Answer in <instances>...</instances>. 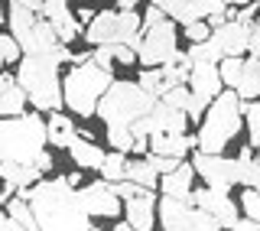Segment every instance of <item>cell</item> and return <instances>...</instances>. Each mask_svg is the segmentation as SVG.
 Returning <instances> with one entry per match:
<instances>
[{
	"mask_svg": "<svg viewBox=\"0 0 260 231\" xmlns=\"http://www.w3.org/2000/svg\"><path fill=\"white\" fill-rule=\"evenodd\" d=\"M23 202H29L39 231H91V218L78 202V189L69 176L39 179L32 189H16Z\"/></svg>",
	"mask_w": 260,
	"mask_h": 231,
	"instance_id": "obj_1",
	"label": "cell"
},
{
	"mask_svg": "<svg viewBox=\"0 0 260 231\" xmlns=\"http://www.w3.org/2000/svg\"><path fill=\"white\" fill-rule=\"evenodd\" d=\"M72 55H75V52L59 43L52 52H46V55H23V59H20L16 81H20V88L26 92V101L36 111L55 114V111L65 108L59 69H62V62H72Z\"/></svg>",
	"mask_w": 260,
	"mask_h": 231,
	"instance_id": "obj_2",
	"label": "cell"
},
{
	"mask_svg": "<svg viewBox=\"0 0 260 231\" xmlns=\"http://www.w3.org/2000/svg\"><path fill=\"white\" fill-rule=\"evenodd\" d=\"M159 98H153L146 88H140V81H117L104 92V98L98 101V118L104 121V127H124L130 130L137 121H143L153 111Z\"/></svg>",
	"mask_w": 260,
	"mask_h": 231,
	"instance_id": "obj_3",
	"label": "cell"
},
{
	"mask_svg": "<svg viewBox=\"0 0 260 231\" xmlns=\"http://www.w3.org/2000/svg\"><path fill=\"white\" fill-rule=\"evenodd\" d=\"M46 143V121L39 118V111L20 114V118H0V163H36Z\"/></svg>",
	"mask_w": 260,
	"mask_h": 231,
	"instance_id": "obj_4",
	"label": "cell"
},
{
	"mask_svg": "<svg viewBox=\"0 0 260 231\" xmlns=\"http://www.w3.org/2000/svg\"><path fill=\"white\" fill-rule=\"evenodd\" d=\"M241 95L224 88L215 101L208 104V114L202 118L199 127V153H224V147L234 140V134L244 124V111H241Z\"/></svg>",
	"mask_w": 260,
	"mask_h": 231,
	"instance_id": "obj_5",
	"label": "cell"
},
{
	"mask_svg": "<svg viewBox=\"0 0 260 231\" xmlns=\"http://www.w3.org/2000/svg\"><path fill=\"white\" fill-rule=\"evenodd\" d=\"M114 85V72L101 69L94 62H85V65H75L69 75L62 78V101L65 108L78 118H94L98 111V101L104 98V92Z\"/></svg>",
	"mask_w": 260,
	"mask_h": 231,
	"instance_id": "obj_6",
	"label": "cell"
},
{
	"mask_svg": "<svg viewBox=\"0 0 260 231\" xmlns=\"http://www.w3.org/2000/svg\"><path fill=\"white\" fill-rule=\"evenodd\" d=\"M192 169L205 179L208 189L215 192H231L234 186H250V172H254V147H244L238 160L221 153H195Z\"/></svg>",
	"mask_w": 260,
	"mask_h": 231,
	"instance_id": "obj_7",
	"label": "cell"
},
{
	"mask_svg": "<svg viewBox=\"0 0 260 231\" xmlns=\"http://www.w3.org/2000/svg\"><path fill=\"white\" fill-rule=\"evenodd\" d=\"M143 16L137 10H98L88 23L85 39L91 46H134L140 43Z\"/></svg>",
	"mask_w": 260,
	"mask_h": 231,
	"instance_id": "obj_8",
	"label": "cell"
},
{
	"mask_svg": "<svg viewBox=\"0 0 260 231\" xmlns=\"http://www.w3.org/2000/svg\"><path fill=\"white\" fill-rule=\"evenodd\" d=\"M7 20H10V36L16 39V46L26 55H46L59 46V36H55V30L49 26V20L43 13H32V10L10 0Z\"/></svg>",
	"mask_w": 260,
	"mask_h": 231,
	"instance_id": "obj_9",
	"label": "cell"
},
{
	"mask_svg": "<svg viewBox=\"0 0 260 231\" xmlns=\"http://www.w3.org/2000/svg\"><path fill=\"white\" fill-rule=\"evenodd\" d=\"M156 215H159L162 231H221L208 212L195 209L192 199H169V195H162L156 202Z\"/></svg>",
	"mask_w": 260,
	"mask_h": 231,
	"instance_id": "obj_10",
	"label": "cell"
},
{
	"mask_svg": "<svg viewBox=\"0 0 260 231\" xmlns=\"http://www.w3.org/2000/svg\"><path fill=\"white\" fill-rule=\"evenodd\" d=\"M179 52V43H176V23L169 20H159L156 26H146L140 33V43H137V62H143L146 69H159V65L173 62V55Z\"/></svg>",
	"mask_w": 260,
	"mask_h": 231,
	"instance_id": "obj_11",
	"label": "cell"
},
{
	"mask_svg": "<svg viewBox=\"0 0 260 231\" xmlns=\"http://www.w3.org/2000/svg\"><path fill=\"white\" fill-rule=\"evenodd\" d=\"M78 202H81V209L88 212V218H117L120 212H124V202L117 199V192H114L111 183H104V179H98L91 186H81Z\"/></svg>",
	"mask_w": 260,
	"mask_h": 231,
	"instance_id": "obj_12",
	"label": "cell"
},
{
	"mask_svg": "<svg viewBox=\"0 0 260 231\" xmlns=\"http://www.w3.org/2000/svg\"><path fill=\"white\" fill-rule=\"evenodd\" d=\"M192 205L202 212H208L211 218L218 221V228H234V221H238V205L231 202V195L228 192H215V189H195L192 192Z\"/></svg>",
	"mask_w": 260,
	"mask_h": 231,
	"instance_id": "obj_13",
	"label": "cell"
},
{
	"mask_svg": "<svg viewBox=\"0 0 260 231\" xmlns=\"http://www.w3.org/2000/svg\"><path fill=\"white\" fill-rule=\"evenodd\" d=\"M189 92H192V98L202 104V108H208V101H215V98L224 92L221 75H218V65H208V62L192 65V72H189Z\"/></svg>",
	"mask_w": 260,
	"mask_h": 231,
	"instance_id": "obj_14",
	"label": "cell"
},
{
	"mask_svg": "<svg viewBox=\"0 0 260 231\" xmlns=\"http://www.w3.org/2000/svg\"><path fill=\"white\" fill-rule=\"evenodd\" d=\"M211 43L221 49L224 59H238V55L247 52V46H250V26H244L238 20H228V23L211 30Z\"/></svg>",
	"mask_w": 260,
	"mask_h": 231,
	"instance_id": "obj_15",
	"label": "cell"
},
{
	"mask_svg": "<svg viewBox=\"0 0 260 231\" xmlns=\"http://www.w3.org/2000/svg\"><path fill=\"white\" fill-rule=\"evenodd\" d=\"M43 16L49 20V26L55 30V36H59V43H72V39L78 36V16L69 10V0H46L43 4Z\"/></svg>",
	"mask_w": 260,
	"mask_h": 231,
	"instance_id": "obj_16",
	"label": "cell"
},
{
	"mask_svg": "<svg viewBox=\"0 0 260 231\" xmlns=\"http://www.w3.org/2000/svg\"><path fill=\"white\" fill-rule=\"evenodd\" d=\"M124 215H127V225L134 231H153V221H156V195L146 189L137 199H127Z\"/></svg>",
	"mask_w": 260,
	"mask_h": 231,
	"instance_id": "obj_17",
	"label": "cell"
},
{
	"mask_svg": "<svg viewBox=\"0 0 260 231\" xmlns=\"http://www.w3.org/2000/svg\"><path fill=\"white\" fill-rule=\"evenodd\" d=\"M199 147V137L189 134H150V153L153 156H173V160H182L189 150Z\"/></svg>",
	"mask_w": 260,
	"mask_h": 231,
	"instance_id": "obj_18",
	"label": "cell"
},
{
	"mask_svg": "<svg viewBox=\"0 0 260 231\" xmlns=\"http://www.w3.org/2000/svg\"><path fill=\"white\" fill-rule=\"evenodd\" d=\"M150 134H185V127H189V118H185L182 111L169 108V104L156 101L150 111Z\"/></svg>",
	"mask_w": 260,
	"mask_h": 231,
	"instance_id": "obj_19",
	"label": "cell"
},
{
	"mask_svg": "<svg viewBox=\"0 0 260 231\" xmlns=\"http://www.w3.org/2000/svg\"><path fill=\"white\" fill-rule=\"evenodd\" d=\"M26 114V92L13 75L0 72V118H20Z\"/></svg>",
	"mask_w": 260,
	"mask_h": 231,
	"instance_id": "obj_20",
	"label": "cell"
},
{
	"mask_svg": "<svg viewBox=\"0 0 260 231\" xmlns=\"http://www.w3.org/2000/svg\"><path fill=\"white\" fill-rule=\"evenodd\" d=\"M192 179H195L192 163H179L173 172H166V176L159 179V189L169 199H192Z\"/></svg>",
	"mask_w": 260,
	"mask_h": 231,
	"instance_id": "obj_21",
	"label": "cell"
},
{
	"mask_svg": "<svg viewBox=\"0 0 260 231\" xmlns=\"http://www.w3.org/2000/svg\"><path fill=\"white\" fill-rule=\"evenodd\" d=\"M0 179L13 189H32L43 179V169H36L32 163H13V160H4L0 163Z\"/></svg>",
	"mask_w": 260,
	"mask_h": 231,
	"instance_id": "obj_22",
	"label": "cell"
},
{
	"mask_svg": "<svg viewBox=\"0 0 260 231\" xmlns=\"http://www.w3.org/2000/svg\"><path fill=\"white\" fill-rule=\"evenodd\" d=\"M69 156L78 163V169H101L104 163V150L98 143H91L88 137H75L69 143Z\"/></svg>",
	"mask_w": 260,
	"mask_h": 231,
	"instance_id": "obj_23",
	"label": "cell"
},
{
	"mask_svg": "<svg viewBox=\"0 0 260 231\" xmlns=\"http://www.w3.org/2000/svg\"><path fill=\"white\" fill-rule=\"evenodd\" d=\"M46 137H49V143H52V147H65V150H69V143L78 134H75V124H72L69 114L55 111V114H49V121H46Z\"/></svg>",
	"mask_w": 260,
	"mask_h": 231,
	"instance_id": "obj_24",
	"label": "cell"
},
{
	"mask_svg": "<svg viewBox=\"0 0 260 231\" xmlns=\"http://www.w3.org/2000/svg\"><path fill=\"white\" fill-rule=\"evenodd\" d=\"M234 92L241 95V101H257L260 98V59H244V72H241V81Z\"/></svg>",
	"mask_w": 260,
	"mask_h": 231,
	"instance_id": "obj_25",
	"label": "cell"
},
{
	"mask_svg": "<svg viewBox=\"0 0 260 231\" xmlns=\"http://www.w3.org/2000/svg\"><path fill=\"white\" fill-rule=\"evenodd\" d=\"M127 179L153 192V189H156V183H159V172H156V166H153V163L143 156V160H137V163H127Z\"/></svg>",
	"mask_w": 260,
	"mask_h": 231,
	"instance_id": "obj_26",
	"label": "cell"
},
{
	"mask_svg": "<svg viewBox=\"0 0 260 231\" xmlns=\"http://www.w3.org/2000/svg\"><path fill=\"white\" fill-rule=\"evenodd\" d=\"M101 179L104 183H120V179H127V156L124 153H117V150H111V153H104V163H101Z\"/></svg>",
	"mask_w": 260,
	"mask_h": 231,
	"instance_id": "obj_27",
	"label": "cell"
},
{
	"mask_svg": "<svg viewBox=\"0 0 260 231\" xmlns=\"http://www.w3.org/2000/svg\"><path fill=\"white\" fill-rule=\"evenodd\" d=\"M185 55H189V62H192V65H199V62L218 65V62L224 59V55H221V49L211 43V39H205V43H192V49H185Z\"/></svg>",
	"mask_w": 260,
	"mask_h": 231,
	"instance_id": "obj_28",
	"label": "cell"
},
{
	"mask_svg": "<svg viewBox=\"0 0 260 231\" xmlns=\"http://www.w3.org/2000/svg\"><path fill=\"white\" fill-rule=\"evenodd\" d=\"M241 111H244V124L250 130V147L260 153V101H244Z\"/></svg>",
	"mask_w": 260,
	"mask_h": 231,
	"instance_id": "obj_29",
	"label": "cell"
},
{
	"mask_svg": "<svg viewBox=\"0 0 260 231\" xmlns=\"http://www.w3.org/2000/svg\"><path fill=\"white\" fill-rule=\"evenodd\" d=\"M241 72H244V59L238 55V59H221L218 62V75H221V85L224 88H238V81H241Z\"/></svg>",
	"mask_w": 260,
	"mask_h": 231,
	"instance_id": "obj_30",
	"label": "cell"
},
{
	"mask_svg": "<svg viewBox=\"0 0 260 231\" xmlns=\"http://www.w3.org/2000/svg\"><path fill=\"white\" fill-rule=\"evenodd\" d=\"M159 101L169 104V108H176V111H182V114H189V108H192V92H189V85H176V88H169Z\"/></svg>",
	"mask_w": 260,
	"mask_h": 231,
	"instance_id": "obj_31",
	"label": "cell"
},
{
	"mask_svg": "<svg viewBox=\"0 0 260 231\" xmlns=\"http://www.w3.org/2000/svg\"><path fill=\"white\" fill-rule=\"evenodd\" d=\"M23 59V49L16 46V39L10 33H0V72L7 69V65H16Z\"/></svg>",
	"mask_w": 260,
	"mask_h": 231,
	"instance_id": "obj_32",
	"label": "cell"
},
{
	"mask_svg": "<svg viewBox=\"0 0 260 231\" xmlns=\"http://www.w3.org/2000/svg\"><path fill=\"white\" fill-rule=\"evenodd\" d=\"M108 143H111V150H117V153H130L134 150V134L124 127H108Z\"/></svg>",
	"mask_w": 260,
	"mask_h": 231,
	"instance_id": "obj_33",
	"label": "cell"
},
{
	"mask_svg": "<svg viewBox=\"0 0 260 231\" xmlns=\"http://www.w3.org/2000/svg\"><path fill=\"white\" fill-rule=\"evenodd\" d=\"M140 88H146L153 98H162L166 95V81H162V72L159 69H146L140 75Z\"/></svg>",
	"mask_w": 260,
	"mask_h": 231,
	"instance_id": "obj_34",
	"label": "cell"
},
{
	"mask_svg": "<svg viewBox=\"0 0 260 231\" xmlns=\"http://www.w3.org/2000/svg\"><path fill=\"white\" fill-rule=\"evenodd\" d=\"M241 209H244V218H250V221L260 225V192H257V189H244Z\"/></svg>",
	"mask_w": 260,
	"mask_h": 231,
	"instance_id": "obj_35",
	"label": "cell"
},
{
	"mask_svg": "<svg viewBox=\"0 0 260 231\" xmlns=\"http://www.w3.org/2000/svg\"><path fill=\"white\" fill-rule=\"evenodd\" d=\"M182 33H185V39H189V43H205V39H211V26H208L205 20L185 23V26H182Z\"/></svg>",
	"mask_w": 260,
	"mask_h": 231,
	"instance_id": "obj_36",
	"label": "cell"
},
{
	"mask_svg": "<svg viewBox=\"0 0 260 231\" xmlns=\"http://www.w3.org/2000/svg\"><path fill=\"white\" fill-rule=\"evenodd\" d=\"M111 189H114V192H117V199H120V202H127V199H137V195H143V192H146L143 186L130 183V179H120V183H114Z\"/></svg>",
	"mask_w": 260,
	"mask_h": 231,
	"instance_id": "obj_37",
	"label": "cell"
},
{
	"mask_svg": "<svg viewBox=\"0 0 260 231\" xmlns=\"http://www.w3.org/2000/svg\"><path fill=\"white\" fill-rule=\"evenodd\" d=\"M91 62L111 72V69H114V49H111V46H94V49H91Z\"/></svg>",
	"mask_w": 260,
	"mask_h": 231,
	"instance_id": "obj_38",
	"label": "cell"
},
{
	"mask_svg": "<svg viewBox=\"0 0 260 231\" xmlns=\"http://www.w3.org/2000/svg\"><path fill=\"white\" fill-rule=\"evenodd\" d=\"M146 160H150L153 166H156V172H159V176L173 172V169L179 166V163H182V160H173V156H153V153H146Z\"/></svg>",
	"mask_w": 260,
	"mask_h": 231,
	"instance_id": "obj_39",
	"label": "cell"
},
{
	"mask_svg": "<svg viewBox=\"0 0 260 231\" xmlns=\"http://www.w3.org/2000/svg\"><path fill=\"white\" fill-rule=\"evenodd\" d=\"M114 49V62L117 65H134L137 62V49L134 46H111Z\"/></svg>",
	"mask_w": 260,
	"mask_h": 231,
	"instance_id": "obj_40",
	"label": "cell"
},
{
	"mask_svg": "<svg viewBox=\"0 0 260 231\" xmlns=\"http://www.w3.org/2000/svg\"><path fill=\"white\" fill-rule=\"evenodd\" d=\"M254 13H257V4H247V7H241V10L234 13V20L244 23V26H250V23H254Z\"/></svg>",
	"mask_w": 260,
	"mask_h": 231,
	"instance_id": "obj_41",
	"label": "cell"
},
{
	"mask_svg": "<svg viewBox=\"0 0 260 231\" xmlns=\"http://www.w3.org/2000/svg\"><path fill=\"white\" fill-rule=\"evenodd\" d=\"M159 20H166V13H162L159 7H150V10L143 13V30H146V26H156Z\"/></svg>",
	"mask_w": 260,
	"mask_h": 231,
	"instance_id": "obj_42",
	"label": "cell"
},
{
	"mask_svg": "<svg viewBox=\"0 0 260 231\" xmlns=\"http://www.w3.org/2000/svg\"><path fill=\"white\" fill-rule=\"evenodd\" d=\"M247 52L254 55V59H260V26H257V23L250 26V46H247Z\"/></svg>",
	"mask_w": 260,
	"mask_h": 231,
	"instance_id": "obj_43",
	"label": "cell"
},
{
	"mask_svg": "<svg viewBox=\"0 0 260 231\" xmlns=\"http://www.w3.org/2000/svg\"><path fill=\"white\" fill-rule=\"evenodd\" d=\"M32 166L43 169V172H46V169H52V153H46V150H43V153L36 156V163H32Z\"/></svg>",
	"mask_w": 260,
	"mask_h": 231,
	"instance_id": "obj_44",
	"label": "cell"
},
{
	"mask_svg": "<svg viewBox=\"0 0 260 231\" xmlns=\"http://www.w3.org/2000/svg\"><path fill=\"white\" fill-rule=\"evenodd\" d=\"M13 4L26 7V10H32V13H43V4H46V0H13Z\"/></svg>",
	"mask_w": 260,
	"mask_h": 231,
	"instance_id": "obj_45",
	"label": "cell"
},
{
	"mask_svg": "<svg viewBox=\"0 0 260 231\" xmlns=\"http://www.w3.org/2000/svg\"><path fill=\"white\" fill-rule=\"evenodd\" d=\"M0 231H13V221H10L7 212H0Z\"/></svg>",
	"mask_w": 260,
	"mask_h": 231,
	"instance_id": "obj_46",
	"label": "cell"
},
{
	"mask_svg": "<svg viewBox=\"0 0 260 231\" xmlns=\"http://www.w3.org/2000/svg\"><path fill=\"white\" fill-rule=\"evenodd\" d=\"M78 20H81V23H91V20H94V10H88V7H81V10H78Z\"/></svg>",
	"mask_w": 260,
	"mask_h": 231,
	"instance_id": "obj_47",
	"label": "cell"
},
{
	"mask_svg": "<svg viewBox=\"0 0 260 231\" xmlns=\"http://www.w3.org/2000/svg\"><path fill=\"white\" fill-rule=\"evenodd\" d=\"M137 4H140V0H117L120 10H137Z\"/></svg>",
	"mask_w": 260,
	"mask_h": 231,
	"instance_id": "obj_48",
	"label": "cell"
},
{
	"mask_svg": "<svg viewBox=\"0 0 260 231\" xmlns=\"http://www.w3.org/2000/svg\"><path fill=\"white\" fill-rule=\"evenodd\" d=\"M247 4H254V0H224V7H247Z\"/></svg>",
	"mask_w": 260,
	"mask_h": 231,
	"instance_id": "obj_49",
	"label": "cell"
},
{
	"mask_svg": "<svg viewBox=\"0 0 260 231\" xmlns=\"http://www.w3.org/2000/svg\"><path fill=\"white\" fill-rule=\"evenodd\" d=\"M114 231H134V228H130L127 221H120V225H114Z\"/></svg>",
	"mask_w": 260,
	"mask_h": 231,
	"instance_id": "obj_50",
	"label": "cell"
},
{
	"mask_svg": "<svg viewBox=\"0 0 260 231\" xmlns=\"http://www.w3.org/2000/svg\"><path fill=\"white\" fill-rule=\"evenodd\" d=\"M0 23H4V7H0Z\"/></svg>",
	"mask_w": 260,
	"mask_h": 231,
	"instance_id": "obj_51",
	"label": "cell"
},
{
	"mask_svg": "<svg viewBox=\"0 0 260 231\" xmlns=\"http://www.w3.org/2000/svg\"><path fill=\"white\" fill-rule=\"evenodd\" d=\"M91 231H101V228H94V225H91Z\"/></svg>",
	"mask_w": 260,
	"mask_h": 231,
	"instance_id": "obj_52",
	"label": "cell"
},
{
	"mask_svg": "<svg viewBox=\"0 0 260 231\" xmlns=\"http://www.w3.org/2000/svg\"><path fill=\"white\" fill-rule=\"evenodd\" d=\"M257 26H260V16H257Z\"/></svg>",
	"mask_w": 260,
	"mask_h": 231,
	"instance_id": "obj_53",
	"label": "cell"
}]
</instances>
